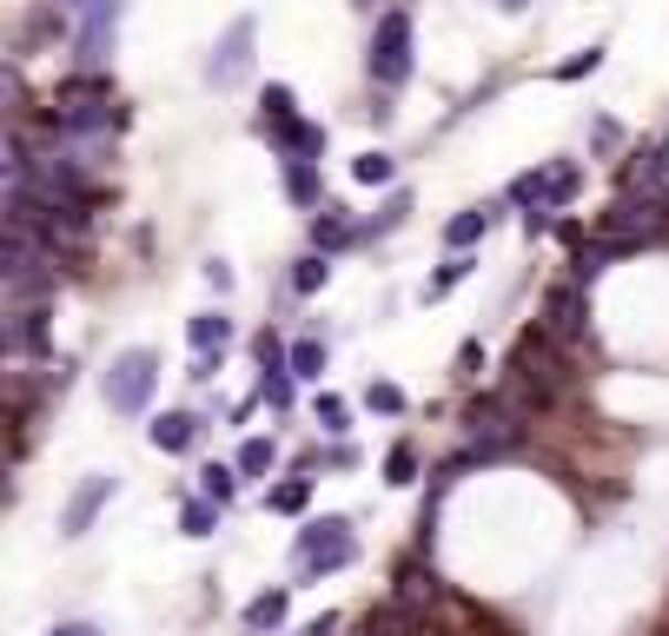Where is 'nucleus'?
Segmentation results:
<instances>
[{
	"label": "nucleus",
	"mask_w": 669,
	"mask_h": 636,
	"mask_svg": "<svg viewBox=\"0 0 669 636\" xmlns=\"http://www.w3.org/2000/svg\"><path fill=\"white\" fill-rule=\"evenodd\" d=\"M186 345H192V352H226V345H232V319H226V312L186 319Z\"/></svg>",
	"instance_id": "17"
},
{
	"label": "nucleus",
	"mask_w": 669,
	"mask_h": 636,
	"mask_svg": "<svg viewBox=\"0 0 669 636\" xmlns=\"http://www.w3.org/2000/svg\"><path fill=\"white\" fill-rule=\"evenodd\" d=\"M146 438H153V451H166V458H186V451L206 438V418H199V411H159V418L146 425Z\"/></svg>",
	"instance_id": "9"
},
{
	"label": "nucleus",
	"mask_w": 669,
	"mask_h": 636,
	"mask_svg": "<svg viewBox=\"0 0 669 636\" xmlns=\"http://www.w3.org/2000/svg\"><path fill=\"white\" fill-rule=\"evenodd\" d=\"M325 279H332V252H305V259H292V292H299V299L325 292Z\"/></svg>",
	"instance_id": "18"
},
{
	"label": "nucleus",
	"mask_w": 669,
	"mask_h": 636,
	"mask_svg": "<svg viewBox=\"0 0 669 636\" xmlns=\"http://www.w3.org/2000/svg\"><path fill=\"white\" fill-rule=\"evenodd\" d=\"M199 498L232 504L239 498V465H199Z\"/></svg>",
	"instance_id": "22"
},
{
	"label": "nucleus",
	"mask_w": 669,
	"mask_h": 636,
	"mask_svg": "<svg viewBox=\"0 0 669 636\" xmlns=\"http://www.w3.org/2000/svg\"><path fill=\"white\" fill-rule=\"evenodd\" d=\"M292 591L299 584H272V591H259L245 611H239V624H245V636H272L285 617H292Z\"/></svg>",
	"instance_id": "11"
},
{
	"label": "nucleus",
	"mask_w": 669,
	"mask_h": 636,
	"mask_svg": "<svg viewBox=\"0 0 669 636\" xmlns=\"http://www.w3.org/2000/svg\"><path fill=\"white\" fill-rule=\"evenodd\" d=\"M46 636H106V630H100V624H53Z\"/></svg>",
	"instance_id": "40"
},
{
	"label": "nucleus",
	"mask_w": 669,
	"mask_h": 636,
	"mask_svg": "<svg viewBox=\"0 0 669 636\" xmlns=\"http://www.w3.org/2000/svg\"><path fill=\"white\" fill-rule=\"evenodd\" d=\"M285 159H312V153H325V126H312V119H285V126H259Z\"/></svg>",
	"instance_id": "13"
},
{
	"label": "nucleus",
	"mask_w": 669,
	"mask_h": 636,
	"mask_svg": "<svg viewBox=\"0 0 669 636\" xmlns=\"http://www.w3.org/2000/svg\"><path fill=\"white\" fill-rule=\"evenodd\" d=\"M524 7H531V0H504V13H524Z\"/></svg>",
	"instance_id": "43"
},
{
	"label": "nucleus",
	"mask_w": 669,
	"mask_h": 636,
	"mask_svg": "<svg viewBox=\"0 0 669 636\" xmlns=\"http://www.w3.org/2000/svg\"><path fill=\"white\" fill-rule=\"evenodd\" d=\"M232 465H239V478H265V471H279V438H245Z\"/></svg>",
	"instance_id": "19"
},
{
	"label": "nucleus",
	"mask_w": 669,
	"mask_h": 636,
	"mask_svg": "<svg viewBox=\"0 0 669 636\" xmlns=\"http://www.w3.org/2000/svg\"><path fill=\"white\" fill-rule=\"evenodd\" d=\"M292 378L299 385H318L325 378V338H299L292 345Z\"/></svg>",
	"instance_id": "25"
},
{
	"label": "nucleus",
	"mask_w": 669,
	"mask_h": 636,
	"mask_svg": "<svg viewBox=\"0 0 669 636\" xmlns=\"http://www.w3.org/2000/svg\"><path fill=\"white\" fill-rule=\"evenodd\" d=\"M544 332H551V338H564V345H577V338L590 332V299H584V285H577V279L551 285V299H544Z\"/></svg>",
	"instance_id": "7"
},
{
	"label": "nucleus",
	"mask_w": 669,
	"mask_h": 636,
	"mask_svg": "<svg viewBox=\"0 0 669 636\" xmlns=\"http://www.w3.org/2000/svg\"><path fill=\"white\" fill-rule=\"evenodd\" d=\"M597 66H604V46H584L577 60H564V66H557V80H584V73H597Z\"/></svg>",
	"instance_id": "33"
},
{
	"label": "nucleus",
	"mask_w": 669,
	"mask_h": 636,
	"mask_svg": "<svg viewBox=\"0 0 669 636\" xmlns=\"http://www.w3.org/2000/svg\"><path fill=\"white\" fill-rule=\"evenodd\" d=\"M365 73L372 86H405L411 80V13L405 7H385L378 27H372V46H365Z\"/></svg>",
	"instance_id": "3"
},
{
	"label": "nucleus",
	"mask_w": 669,
	"mask_h": 636,
	"mask_svg": "<svg viewBox=\"0 0 669 636\" xmlns=\"http://www.w3.org/2000/svg\"><path fill=\"white\" fill-rule=\"evenodd\" d=\"M504 199H511V206H524V212H531V206H544V199H551V166H537V173H518Z\"/></svg>",
	"instance_id": "24"
},
{
	"label": "nucleus",
	"mask_w": 669,
	"mask_h": 636,
	"mask_svg": "<svg viewBox=\"0 0 669 636\" xmlns=\"http://www.w3.org/2000/svg\"><path fill=\"white\" fill-rule=\"evenodd\" d=\"M325 465H332V471H352V465H358V451H352V445H345V438H338V445H332V451H325Z\"/></svg>",
	"instance_id": "39"
},
{
	"label": "nucleus",
	"mask_w": 669,
	"mask_h": 636,
	"mask_svg": "<svg viewBox=\"0 0 669 636\" xmlns=\"http://www.w3.org/2000/svg\"><path fill=\"white\" fill-rule=\"evenodd\" d=\"M259 106H265V119H259V126H285V119H299V93H292L285 80H272V86L259 93Z\"/></svg>",
	"instance_id": "23"
},
{
	"label": "nucleus",
	"mask_w": 669,
	"mask_h": 636,
	"mask_svg": "<svg viewBox=\"0 0 669 636\" xmlns=\"http://www.w3.org/2000/svg\"><path fill=\"white\" fill-rule=\"evenodd\" d=\"M498 219H504V206H498V199H478V206H464L458 219H445V246H451V252H471L478 239L498 232Z\"/></svg>",
	"instance_id": "10"
},
{
	"label": "nucleus",
	"mask_w": 669,
	"mask_h": 636,
	"mask_svg": "<svg viewBox=\"0 0 669 636\" xmlns=\"http://www.w3.org/2000/svg\"><path fill=\"white\" fill-rule=\"evenodd\" d=\"M590 139H597V153H610L624 133H617V119H597V126H590Z\"/></svg>",
	"instance_id": "38"
},
{
	"label": "nucleus",
	"mask_w": 669,
	"mask_h": 636,
	"mask_svg": "<svg viewBox=\"0 0 669 636\" xmlns=\"http://www.w3.org/2000/svg\"><path fill=\"white\" fill-rule=\"evenodd\" d=\"M219 511H226V504H212V498L192 491V498L179 504V531H186V538H212V531H219Z\"/></svg>",
	"instance_id": "20"
},
{
	"label": "nucleus",
	"mask_w": 669,
	"mask_h": 636,
	"mask_svg": "<svg viewBox=\"0 0 669 636\" xmlns=\"http://www.w3.org/2000/svg\"><path fill=\"white\" fill-rule=\"evenodd\" d=\"M219 365H226V352H192V378H199V385L219 378Z\"/></svg>",
	"instance_id": "35"
},
{
	"label": "nucleus",
	"mask_w": 669,
	"mask_h": 636,
	"mask_svg": "<svg viewBox=\"0 0 669 636\" xmlns=\"http://www.w3.org/2000/svg\"><path fill=\"white\" fill-rule=\"evenodd\" d=\"M352 7H378V0H352Z\"/></svg>",
	"instance_id": "44"
},
{
	"label": "nucleus",
	"mask_w": 669,
	"mask_h": 636,
	"mask_svg": "<svg viewBox=\"0 0 669 636\" xmlns=\"http://www.w3.org/2000/svg\"><path fill=\"white\" fill-rule=\"evenodd\" d=\"M7 352H13V358H46V305H13V319H7Z\"/></svg>",
	"instance_id": "12"
},
{
	"label": "nucleus",
	"mask_w": 669,
	"mask_h": 636,
	"mask_svg": "<svg viewBox=\"0 0 669 636\" xmlns=\"http://www.w3.org/2000/svg\"><path fill=\"white\" fill-rule=\"evenodd\" d=\"M405 219H411V192H391V199L378 206V219L365 226V239H385V232H398Z\"/></svg>",
	"instance_id": "31"
},
{
	"label": "nucleus",
	"mask_w": 669,
	"mask_h": 636,
	"mask_svg": "<svg viewBox=\"0 0 669 636\" xmlns=\"http://www.w3.org/2000/svg\"><path fill=\"white\" fill-rule=\"evenodd\" d=\"M312 418H318V431H325V438H345V431H352V405H345L338 392H318Z\"/></svg>",
	"instance_id": "26"
},
{
	"label": "nucleus",
	"mask_w": 669,
	"mask_h": 636,
	"mask_svg": "<svg viewBox=\"0 0 669 636\" xmlns=\"http://www.w3.org/2000/svg\"><path fill=\"white\" fill-rule=\"evenodd\" d=\"M478 365H484V338H464L458 345V378H478Z\"/></svg>",
	"instance_id": "34"
},
{
	"label": "nucleus",
	"mask_w": 669,
	"mask_h": 636,
	"mask_svg": "<svg viewBox=\"0 0 669 636\" xmlns=\"http://www.w3.org/2000/svg\"><path fill=\"white\" fill-rule=\"evenodd\" d=\"M292 557H299V584H318V577H332V571H352V564H358V531H352V518H345V511L312 518V524L299 531Z\"/></svg>",
	"instance_id": "1"
},
{
	"label": "nucleus",
	"mask_w": 669,
	"mask_h": 636,
	"mask_svg": "<svg viewBox=\"0 0 669 636\" xmlns=\"http://www.w3.org/2000/svg\"><path fill=\"white\" fill-rule=\"evenodd\" d=\"M265 511H272V518H305V511H312V478L292 471V478H279V484H265Z\"/></svg>",
	"instance_id": "14"
},
{
	"label": "nucleus",
	"mask_w": 669,
	"mask_h": 636,
	"mask_svg": "<svg viewBox=\"0 0 669 636\" xmlns=\"http://www.w3.org/2000/svg\"><path fill=\"white\" fill-rule=\"evenodd\" d=\"M119 13H126V0H86V13L73 20V60L80 66H106L113 60V40H119Z\"/></svg>",
	"instance_id": "4"
},
{
	"label": "nucleus",
	"mask_w": 669,
	"mask_h": 636,
	"mask_svg": "<svg viewBox=\"0 0 669 636\" xmlns=\"http://www.w3.org/2000/svg\"><path fill=\"white\" fill-rule=\"evenodd\" d=\"M252 40H259V20L252 13H239L226 33H219V46H212V60H206V86H219V93H232L245 73H252Z\"/></svg>",
	"instance_id": "5"
},
{
	"label": "nucleus",
	"mask_w": 669,
	"mask_h": 636,
	"mask_svg": "<svg viewBox=\"0 0 669 636\" xmlns=\"http://www.w3.org/2000/svg\"><path fill=\"white\" fill-rule=\"evenodd\" d=\"M206 285H212V292H232V265H226V259H206Z\"/></svg>",
	"instance_id": "37"
},
{
	"label": "nucleus",
	"mask_w": 669,
	"mask_h": 636,
	"mask_svg": "<svg viewBox=\"0 0 669 636\" xmlns=\"http://www.w3.org/2000/svg\"><path fill=\"white\" fill-rule=\"evenodd\" d=\"M259 405H272V411H292L299 405V378L292 372H259V392H252Z\"/></svg>",
	"instance_id": "21"
},
{
	"label": "nucleus",
	"mask_w": 669,
	"mask_h": 636,
	"mask_svg": "<svg viewBox=\"0 0 669 636\" xmlns=\"http://www.w3.org/2000/svg\"><path fill=\"white\" fill-rule=\"evenodd\" d=\"M252 358H259V372H292V345H285V338H279L272 325H265V332L252 338Z\"/></svg>",
	"instance_id": "28"
},
{
	"label": "nucleus",
	"mask_w": 669,
	"mask_h": 636,
	"mask_svg": "<svg viewBox=\"0 0 669 636\" xmlns=\"http://www.w3.org/2000/svg\"><path fill=\"white\" fill-rule=\"evenodd\" d=\"M113 498H119V478H106V471L80 478V491L60 504V538H86V531H93V518H100Z\"/></svg>",
	"instance_id": "6"
},
{
	"label": "nucleus",
	"mask_w": 669,
	"mask_h": 636,
	"mask_svg": "<svg viewBox=\"0 0 669 636\" xmlns=\"http://www.w3.org/2000/svg\"><path fill=\"white\" fill-rule=\"evenodd\" d=\"M285 199L292 206H325V186H318V159H285Z\"/></svg>",
	"instance_id": "16"
},
{
	"label": "nucleus",
	"mask_w": 669,
	"mask_h": 636,
	"mask_svg": "<svg viewBox=\"0 0 669 636\" xmlns=\"http://www.w3.org/2000/svg\"><path fill=\"white\" fill-rule=\"evenodd\" d=\"M60 13H73V20H80V13H86V0H60Z\"/></svg>",
	"instance_id": "42"
},
{
	"label": "nucleus",
	"mask_w": 669,
	"mask_h": 636,
	"mask_svg": "<svg viewBox=\"0 0 669 636\" xmlns=\"http://www.w3.org/2000/svg\"><path fill=\"white\" fill-rule=\"evenodd\" d=\"M544 232H551V206H531L524 212V239H544Z\"/></svg>",
	"instance_id": "36"
},
{
	"label": "nucleus",
	"mask_w": 669,
	"mask_h": 636,
	"mask_svg": "<svg viewBox=\"0 0 669 636\" xmlns=\"http://www.w3.org/2000/svg\"><path fill=\"white\" fill-rule=\"evenodd\" d=\"M352 179H358V186H391V179H398V159H391V153H358V159H352Z\"/></svg>",
	"instance_id": "27"
},
{
	"label": "nucleus",
	"mask_w": 669,
	"mask_h": 636,
	"mask_svg": "<svg viewBox=\"0 0 669 636\" xmlns=\"http://www.w3.org/2000/svg\"><path fill=\"white\" fill-rule=\"evenodd\" d=\"M365 405H372L378 418H405V411H411V398H405L391 378H372V385H365Z\"/></svg>",
	"instance_id": "29"
},
{
	"label": "nucleus",
	"mask_w": 669,
	"mask_h": 636,
	"mask_svg": "<svg viewBox=\"0 0 669 636\" xmlns=\"http://www.w3.org/2000/svg\"><path fill=\"white\" fill-rule=\"evenodd\" d=\"M577 186H584V173H577L571 159H557V166H551V199H544V206H551V212H557V206H571V199H577Z\"/></svg>",
	"instance_id": "32"
},
{
	"label": "nucleus",
	"mask_w": 669,
	"mask_h": 636,
	"mask_svg": "<svg viewBox=\"0 0 669 636\" xmlns=\"http://www.w3.org/2000/svg\"><path fill=\"white\" fill-rule=\"evenodd\" d=\"M358 239H365V226L352 219V206L325 199V206L312 212V252H345V246H358Z\"/></svg>",
	"instance_id": "8"
},
{
	"label": "nucleus",
	"mask_w": 669,
	"mask_h": 636,
	"mask_svg": "<svg viewBox=\"0 0 669 636\" xmlns=\"http://www.w3.org/2000/svg\"><path fill=\"white\" fill-rule=\"evenodd\" d=\"M153 392H159V352H146V345L113 352V365L100 372V398L113 418H139L153 405Z\"/></svg>",
	"instance_id": "2"
},
{
	"label": "nucleus",
	"mask_w": 669,
	"mask_h": 636,
	"mask_svg": "<svg viewBox=\"0 0 669 636\" xmlns=\"http://www.w3.org/2000/svg\"><path fill=\"white\" fill-rule=\"evenodd\" d=\"M471 272H478V259H471V252H451V259H445V265H438V272L418 285V299H425V305H438V299H451V292H458Z\"/></svg>",
	"instance_id": "15"
},
{
	"label": "nucleus",
	"mask_w": 669,
	"mask_h": 636,
	"mask_svg": "<svg viewBox=\"0 0 669 636\" xmlns=\"http://www.w3.org/2000/svg\"><path fill=\"white\" fill-rule=\"evenodd\" d=\"M385 484H391V491L418 484V445H391V451H385Z\"/></svg>",
	"instance_id": "30"
},
{
	"label": "nucleus",
	"mask_w": 669,
	"mask_h": 636,
	"mask_svg": "<svg viewBox=\"0 0 669 636\" xmlns=\"http://www.w3.org/2000/svg\"><path fill=\"white\" fill-rule=\"evenodd\" d=\"M332 630H338V617L325 611V617H312V624H305V630H299V636H332Z\"/></svg>",
	"instance_id": "41"
}]
</instances>
